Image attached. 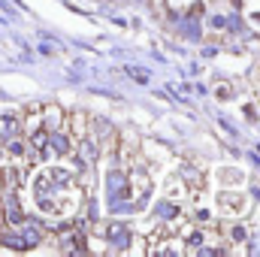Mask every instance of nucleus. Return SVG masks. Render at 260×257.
Here are the masks:
<instances>
[{
  "mask_svg": "<svg viewBox=\"0 0 260 257\" xmlns=\"http://www.w3.org/2000/svg\"><path fill=\"white\" fill-rule=\"evenodd\" d=\"M106 236H109V242H112L115 248H124L130 242V227L121 224V221H112V224L106 227Z\"/></svg>",
  "mask_w": 260,
  "mask_h": 257,
  "instance_id": "nucleus-1",
  "label": "nucleus"
},
{
  "mask_svg": "<svg viewBox=\"0 0 260 257\" xmlns=\"http://www.w3.org/2000/svg\"><path fill=\"white\" fill-rule=\"evenodd\" d=\"M6 215H9V221H12V224L24 221V218H21V209H18V200H15L12 194H9V200H6Z\"/></svg>",
  "mask_w": 260,
  "mask_h": 257,
  "instance_id": "nucleus-2",
  "label": "nucleus"
},
{
  "mask_svg": "<svg viewBox=\"0 0 260 257\" xmlns=\"http://www.w3.org/2000/svg\"><path fill=\"white\" fill-rule=\"evenodd\" d=\"M49 142H52V151H58V154H67L70 151V139L67 136H52Z\"/></svg>",
  "mask_w": 260,
  "mask_h": 257,
  "instance_id": "nucleus-3",
  "label": "nucleus"
},
{
  "mask_svg": "<svg viewBox=\"0 0 260 257\" xmlns=\"http://www.w3.org/2000/svg\"><path fill=\"white\" fill-rule=\"evenodd\" d=\"M3 242H6V248H18V251L27 248V242H24L21 236H3Z\"/></svg>",
  "mask_w": 260,
  "mask_h": 257,
  "instance_id": "nucleus-4",
  "label": "nucleus"
},
{
  "mask_svg": "<svg viewBox=\"0 0 260 257\" xmlns=\"http://www.w3.org/2000/svg\"><path fill=\"white\" fill-rule=\"evenodd\" d=\"M0 127L3 130H15V118H0Z\"/></svg>",
  "mask_w": 260,
  "mask_h": 257,
  "instance_id": "nucleus-5",
  "label": "nucleus"
}]
</instances>
